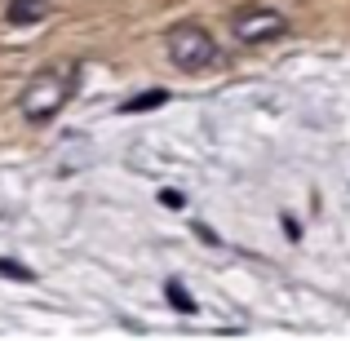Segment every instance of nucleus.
<instances>
[{"label": "nucleus", "mask_w": 350, "mask_h": 341, "mask_svg": "<svg viewBox=\"0 0 350 341\" xmlns=\"http://www.w3.org/2000/svg\"><path fill=\"white\" fill-rule=\"evenodd\" d=\"M160 204L164 208H182V204H187V195H182V191H160Z\"/></svg>", "instance_id": "obj_8"}, {"label": "nucleus", "mask_w": 350, "mask_h": 341, "mask_svg": "<svg viewBox=\"0 0 350 341\" xmlns=\"http://www.w3.org/2000/svg\"><path fill=\"white\" fill-rule=\"evenodd\" d=\"M76 80H80V67H67V71L44 67V71H36V76L27 80V89H23V115L31 120V124H49V120L67 107Z\"/></svg>", "instance_id": "obj_1"}, {"label": "nucleus", "mask_w": 350, "mask_h": 341, "mask_svg": "<svg viewBox=\"0 0 350 341\" xmlns=\"http://www.w3.org/2000/svg\"><path fill=\"white\" fill-rule=\"evenodd\" d=\"M217 58H222V53H217V40L204 31V27L178 23V27L169 31V62H173L178 71L196 76V71H208Z\"/></svg>", "instance_id": "obj_2"}, {"label": "nucleus", "mask_w": 350, "mask_h": 341, "mask_svg": "<svg viewBox=\"0 0 350 341\" xmlns=\"http://www.w3.org/2000/svg\"><path fill=\"white\" fill-rule=\"evenodd\" d=\"M164 103H169V89H146V94H137V98H124V103H120V115L155 111V107H164Z\"/></svg>", "instance_id": "obj_5"}, {"label": "nucleus", "mask_w": 350, "mask_h": 341, "mask_svg": "<svg viewBox=\"0 0 350 341\" xmlns=\"http://www.w3.org/2000/svg\"><path fill=\"white\" fill-rule=\"evenodd\" d=\"M231 31H235L239 44H266V40L288 31V18L280 9H266V5H244V9H235Z\"/></svg>", "instance_id": "obj_3"}, {"label": "nucleus", "mask_w": 350, "mask_h": 341, "mask_svg": "<svg viewBox=\"0 0 350 341\" xmlns=\"http://www.w3.org/2000/svg\"><path fill=\"white\" fill-rule=\"evenodd\" d=\"M164 297L173 301V310H182V315H196V301H191V292L182 288L178 279H169V284H164Z\"/></svg>", "instance_id": "obj_6"}, {"label": "nucleus", "mask_w": 350, "mask_h": 341, "mask_svg": "<svg viewBox=\"0 0 350 341\" xmlns=\"http://www.w3.org/2000/svg\"><path fill=\"white\" fill-rule=\"evenodd\" d=\"M0 275H5V279H36V271H27V266L14 262V257H0Z\"/></svg>", "instance_id": "obj_7"}, {"label": "nucleus", "mask_w": 350, "mask_h": 341, "mask_svg": "<svg viewBox=\"0 0 350 341\" xmlns=\"http://www.w3.org/2000/svg\"><path fill=\"white\" fill-rule=\"evenodd\" d=\"M49 9H53V0H9L5 5V23L9 27H31V23H40Z\"/></svg>", "instance_id": "obj_4"}]
</instances>
